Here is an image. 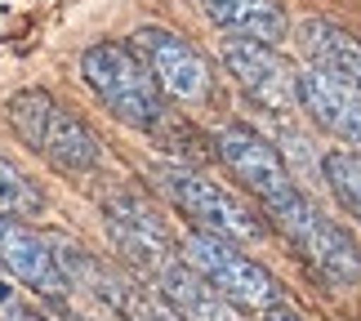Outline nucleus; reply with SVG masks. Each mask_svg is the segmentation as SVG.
<instances>
[{
    "instance_id": "1",
    "label": "nucleus",
    "mask_w": 361,
    "mask_h": 321,
    "mask_svg": "<svg viewBox=\"0 0 361 321\" xmlns=\"http://www.w3.org/2000/svg\"><path fill=\"white\" fill-rule=\"evenodd\" d=\"M5 116L13 134L23 138V147H32L45 165L63 174H94L103 161V138L90 130L63 99H54L49 90H18L5 103Z\"/></svg>"
},
{
    "instance_id": "2",
    "label": "nucleus",
    "mask_w": 361,
    "mask_h": 321,
    "mask_svg": "<svg viewBox=\"0 0 361 321\" xmlns=\"http://www.w3.org/2000/svg\"><path fill=\"white\" fill-rule=\"evenodd\" d=\"M80 80L116 121L134 130H161L165 121V94L157 76L143 67V59L125 40H99L80 54Z\"/></svg>"
},
{
    "instance_id": "3",
    "label": "nucleus",
    "mask_w": 361,
    "mask_h": 321,
    "mask_svg": "<svg viewBox=\"0 0 361 321\" xmlns=\"http://www.w3.org/2000/svg\"><path fill=\"white\" fill-rule=\"evenodd\" d=\"M263 214L276 223V232L295 246V255L308 263L322 281H330L335 290H348V286L361 281V246L335 219H326L317 210L303 192L286 197L281 205H272V210H263Z\"/></svg>"
},
{
    "instance_id": "4",
    "label": "nucleus",
    "mask_w": 361,
    "mask_h": 321,
    "mask_svg": "<svg viewBox=\"0 0 361 321\" xmlns=\"http://www.w3.org/2000/svg\"><path fill=\"white\" fill-rule=\"evenodd\" d=\"M178 259L201 277L210 290H219L232 308H259L268 313L272 303H281V286L272 281L268 268H259L255 259H245L232 241L192 228L178 246Z\"/></svg>"
},
{
    "instance_id": "5",
    "label": "nucleus",
    "mask_w": 361,
    "mask_h": 321,
    "mask_svg": "<svg viewBox=\"0 0 361 321\" xmlns=\"http://www.w3.org/2000/svg\"><path fill=\"white\" fill-rule=\"evenodd\" d=\"M152 178H157V188L178 205V210L197 223V232L224 236V241H232V246L263 236L259 214L250 210L245 201L232 197L228 188H219L214 178L188 170V165H157V170H152Z\"/></svg>"
},
{
    "instance_id": "6",
    "label": "nucleus",
    "mask_w": 361,
    "mask_h": 321,
    "mask_svg": "<svg viewBox=\"0 0 361 321\" xmlns=\"http://www.w3.org/2000/svg\"><path fill=\"white\" fill-rule=\"evenodd\" d=\"M130 49L143 59V67L152 76H157L161 94H170L178 103H210L214 94V76H210V63H205V54L183 40L178 32L170 27H138L130 36Z\"/></svg>"
},
{
    "instance_id": "7",
    "label": "nucleus",
    "mask_w": 361,
    "mask_h": 321,
    "mask_svg": "<svg viewBox=\"0 0 361 321\" xmlns=\"http://www.w3.org/2000/svg\"><path fill=\"white\" fill-rule=\"evenodd\" d=\"M103 223H107L112 246L138 272L161 277L170 263H178V246H174L170 228H165V219L152 210L138 192H112V197L103 201Z\"/></svg>"
},
{
    "instance_id": "8",
    "label": "nucleus",
    "mask_w": 361,
    "mask_h": 321,
    "mask_svg": "<svg viewBox=\"0 0 361 321\" xmlns=\"http://www.w3.org/2000/svg\"><path fill=\"white\" fill-rule=\"evenodd\" d=\"M214 157L237 174V183L263 205V210H272V205H281L286 197L299 192L290 170H286V161H281V152L259 130H250V125H224V130L214 134Z\"/></svg>"
},
{
    "instance_id": "9",
    "label": "nucleus",
    "mask_w": 361,
    "mask_h": 321,
    "mask_svg": "<svg viewBox=\"0 0 361 321\" xmlns=\"http://www.w3.org/2000/svg\"><path fill=\"white\" fill-rule=\"evenodd\" d=\"M219 59H224L228 76L259 107H268V111L295 107V76H290V67L281 63V54L272 45H259V40H245V36H228V40H219Z\"/></svg>"
},
{
    "instance_id": "10",
    "label": "nucleus",
    "mask_w": 361,
    "mask_h": 321,
    "mask_svg": "<svg viewBox=\"0 0 361 321\" xmlns=\"http://www.w3.org/2000/svg\"><path fill=\"white\" fill-rule=\"evenodd\" d=\"M0 268L49 299H63L72 290L59 255H54V241H45L23 219H5V214H0Z\"/></svg>"
},
{
    "instance_id": "11",
    "label": "nucleus",
    "mask_w": 361,
    "mask_h": 321,
    "mask_svg": "<svg viewBox=\"0 0 361 321\" xmlns=\"http://www.w3.org/2000/svg\"><path fill=\"white\" fill-rule=\"evenodd\" d=\"M295 103L322 125L326 134L343 138L361 152V90L339 76H326L317 67H303L295 76Z\"/></svg>"
},
{
    "instance_id": "12",
    "label": "nucleus",
    "mask_w": 361,
    "mask_h": 321,
    "mask_svg": "<svg viewBox=\"0 0 361 321\" xmlns=\"http://www.w3.org/2000/svg\"><path fill=\"white\" fill-rule=\"evenodd\" d=\"M299 49L317 72L339 76L361 90V36L330 18H308L299 23Z\"/></svg>"
},
{
    "instance_id": "13",
    "label": "nucleus",
    "mask_w": 361,
    "mask_h": 321,
    "mask_svg": "<svg viewBox=\"0 0 361 321\" xmlns=\"http://www.w3.org/2000/svg\"><path fill=\"white\" fill-rule=\"evenodd\" d=\"M201 9L224 36H245L272 49L290 36V18L281 0H201Z\"/></svg>"
},
{
    "instance_id": "14",
    "label": "nucleus",
    "mask_w": 361,
    "mask_h": 321,
    "mask_svg": "<svg viewBox=\"0 0 361 321\" xmlns=\"http://www.w3.org/2000/svg\"><path fill=\"white\" fill-rule=\"evenodd\" d=\"M157 286H161V299L170 303L183 321H237V308H232L219 290L205 286L183 259L170 263V268L157 277Z\"/></svg>"
},
{
    "instance_id": "15",
    "label": "nucleus",
    "mask_w": 361,
    "mask_h": 321,
    "mask_svg": "<svg viewBox=\"0 0 361 321\" xmlns=\"http://www.w3.org/2000/svg\"><path fill=\"white\" fill-rule=\"evenodd\" d=\"M40 210H45V192L32 183V174H23L0 152V214L5 219H36Z\"/></svg>"
},
{
    "instance_id": "16",
    "label": "nucleus",
    "mask_w": 361,
    "mask_h": 321,
    "mask_svg": "<svg viewBox=\"0 0 361 321\" xmlns=\"http://www.w3.org/2000/svg\"><path fill=\"white\" fill-rule=\"evenodd\" d=\"M322 174L330 192L339 197V205L348 210L353 219H361V152H348V147H335L322 157Z\"/></svg>"
},
{
    "instance_id": "17",
    "label": "nucleus",
    "mask_w": 361,
    "mask_h": 321,
    "mask_svg": "<svg viewBox=\"0 0 361 321\" xmlns=\"http://www.w3.org/2000/svg\"><path fill=\"white\" fill-rule=\"evenodd\" d=\"M0 321H45V317L32 313V308H23V303L9 295V286H0Z\"/></svg>"
},
{
    "instance_id": "18",
    "label": "nucleus",
    "mask_w": 361,
    "mask_h": 321,
    "mask_svg": "<svg viewBox=\"0 0 361 321\" xmlns=\"http://www.w3.org/2000/svg\"><path fill=\"white\" fill-rule=\"evenodd\" d=\"M263 321H299V313H290L286 303H272V308L263 313Z\"/></svg>"
}]
</instances>
